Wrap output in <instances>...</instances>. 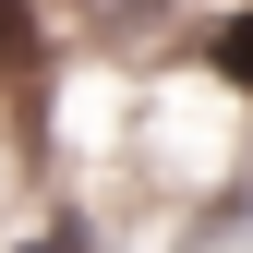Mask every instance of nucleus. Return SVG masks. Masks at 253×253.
<instances>
[{
  "label": "nucleus",
  "mask_w": 253,
  "mask_h": 253,
  "mask_svg": "<svg viewBox=\"0 0 253 253\" xmlns=\"http://www.w3.org/2000/svg\"><path fill=\"white\" fill-rule=\"evenodd\" d=\"M205 73L229 84V97H253V0H241V12H217V24H205Z\"/></svg>",
  "instance_id": "obj_1"
}]
</instances>
